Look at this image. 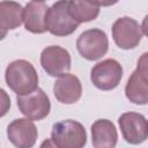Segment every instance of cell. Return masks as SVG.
Wrapping results in <instances>:
<instances>
[{"label": "cell", "mask_w": 148, "mask_h": 148, "mask_svg": "<svg viewBox=\"0 0 148 148\" xmlns=\"http://www.w3.org/2000/svg\"><path fill=\"white\" fill-rule=\"evenodd\" d=\"M54 97L62 104H74L82 95V86L77 76L65 73L53 84Z\"/></svg>", "instance_id": "cell-12"}, {"label": "cell", "mask_w": 148, "mask_h": 148, "mask_svg": "<svg viewBox=\"0 0 148 148\" xmlns=\"http://www.w3.org/2000/svg\"><path fill=\"white\" fill-rule=\"evenodd\" d=\"M123 77V67L116 59H105L97 62L90 72L92 84L101 90L114 89Z\"/></svg>", "instance_id": "cell-7"}, {"label": "cell", "mask_w": 148, "mask_h": 148, "mask_svg": "<svg viewBox=\"0 0 148 148\" xmlns=\"http://www.w3.org/2000/svg\"><path fill=\"white\" fill-rule=\"evenodd\" d=\"M7 86L17 95H25L38 88V74L31 62L20 59L12 61L5 73Z\"/></svg>", "instance_id": "cell-1"}, {"label": "cell", "mask_w": 148, "mask_h": 148, "mask_svg": "<svg viewBox=\"0 0 148 148\" xmlns=\"http://www.w3.org/2000/svg\"><path fill=\"white\" fill-rule=\"evenodd\" d=\"M119 127L124 139L132 145L146 141L148 136V123L145 116L136 112H125L119 119Z\"/></svg>", "instance_id": "cell-9"}, {"label": "cell", "mask_w": 148, "mask_h": 148, "mask_svg": "<svg viewBox=\"0 0 148 148\" xmlns=\"http://www.w3.org/2000/svg\"><path fill=\"white\" fill-rule=\"evenodd\" d=\"M6 35H7V31L0 28V40H2V39L6 37Z\"/></svg>", "instance_id": "cell-19"}, {"label": "cell", "mask_w": 148, "mask_h": 148, "mask_svg": "<svg viewBox=\"0 0 148 148\" xmlns=\"http://www.w3.org/2000/svg\"><path fill=\"white\" fill-rule=\"evenodd\" d=\"M69 0H59L53 3L46 15V27L47 31L53 36L65 37L73 34L80 23H77L68 10Z\"/></svg>", "instance_id": "cell-3"}, {"label": "cell", "mask_w": 148, "mask_h": 148, "mask_svg": "<svg viewBox=\"0 0 148 148\" xmlns=\"http://www.w3.org/2000/svg\"><path fill=\"white\" fill-rule=\"evenodd\" d=\"M40 65L50 76H60L71 69V54L61 46H47L40 54Z\"/></svg>", "instance_id": "cell-10"}, {"label": "cell", "mask_w": 148, "mask_h": 148, "mask_svg": "<svg viewBox=\"0 0 148 148\" xmlns=\"http://www.w3.org/2000/svg\"><path fill=\"white\" fill-rule=\"evenodd\" d=\"M147 53H143L138 60L135 71L131 74L126 87L125 95L130 102L138 105H146L148 102V86H147Z\"/></svg>", "instance_id": "cell-6"}, {"label": "cell", "mask_w": 148, "mask_h": 148, "mask_svg": "<svg viewBox=\"0 0 148 148\" xmlns=\"http://www.w3.org/2000/svg\"><path fill=\"white\" fill-rule=\"evenodd\" d=\"M16 101L21 113L30 120H42L51 110L50 99L40 88L25 95H17Z\"/></svg>", "instance_id": "cell-8"}, {"label": "cell", "mask_w": 148, "mask_h": 148, "mask_svg": "<svg viewBox=\"0 0 148 148\" xmlns=\"http://www.w3.org/2000/svg\"><path fill=\"white\" fill-rule=\"evenodd\" d=\"M23 22V7L15 1H0V28L14 30Z\"/></svg>", "instance_id": "cell-15"}, {"label": "cell", "mask_w": 148, "mask_h": 148, "mask_svg": "<svg viewBox=\"0 0 148 148\" xmlns=\"http://www.w3.org/2000/svg\"><path fill=\"white\" fill-rule=\"evenodd\" d=\"M117 140L118 133L112 121L98 119L91 125V142L95 148H112Z\"/></svg>", "instance_id": "cell-14"}, {"label": "cell", "mask_w": 148, "mask_h": 148, "mask_svg": "<svg viewBox=\"0 0 148 148\" xmlns=\"http://www.w3.org/2000/svg\"><path fill=\"white\" fill-rule=\"evenodd\" d=\"M9 108H10L9 95L3 89L0 88V118L7 114V112L9 111Z\"/></svg>", "instance_id": "cell-17"}, {"label": "cell", "mask_w": 148, "mask_h": 148, "mask_svg": "<svg viewBox=\"0 0 148 148\" xmlns=\"http://www.w3.org/2000/svg\"><path fill=\"white\" fill-rule=\"evenodd\" d=\"M7 136L9 141L18 148H30L35 145L38 131L35 124L28 118L13 120L7 127Z\"/></svg>", "instance_id": "cell-11"}, {"label": "cell", "mask_w": 148, "mask_h": 148, "mask_svg": "<svg viewBox=\"0 0 148 148\" xmlns=\"http://www.w3.org/2000/svg\"><path fill=\"white\" fill-rule=\"evenodd\" d=\"M51 141L59 148H81L87 142V133L81 123L66 119L53 125Z\"/></svg>", "instance_id": "cell-2"}, {"label": "cell", "mask_w": 148, "mask_h": 148, "mask_svg": "<svg viewBox=\"0 0 148 148\" xmlns=\"http://www.w3.org/2000/svg\"><path fill=\"white\" fill-rule=\"evenodd\" d=\"M68 10L77 23L94 21L99 14V7L88 0H69Z\"/></svg>", "instance_id": "cell-16"}, {"label": "cell", "mask_w": 148, "mask_h": 148, "mask_svg": "<svg viewBox=\"0 0 148 148\" xmlns=\"http://www.w3.org/2000/svg\"><path fill=\"white\" fill-rule=\"evenodd\" d=\"M91 3H94L97 7H108V6H112L114 3H117L119 0H88Z\"/></svg>", "instance_id": "cell-18"}, {"label": "cell", "mask_w": 148, "mask_h": 148, "mask_svg": "<svg viewBox=\"0 0 148 148\" xmlns=\"http://www.w3.org/2000/svg\"><path fill=\"white\" fill-rule=\"evenodd\" d=\"M145 31L142 27L132 17L124 16L118 20L112 25V37L117 46L123 50H132L139 45L143 37Z\"/></svg>", "instance_id": "cell-4"}, {"label": "cell", "mask_w": 148, "mask_h": 148, "mask_svg": "<svg viewBox=\"0 0 148 148\" xmlns=\"http://www.w3.org/2000/svg\"><path fill=\"white\" fill-rule=\"evenodd\" d=\"M34 1H39V2H43V1H45V0H34Z\"/></svg>", "instance_id": "cell-20"}, {"label": "cell", "mask_w": 148, "mask_h": 148, "mask_svg": "<svg viewBox=\"0 0 148 148\" xmlns=\"http://www.w3.org/2000/svg\"><path fill=\"white\" fill-rule=\"evenodd\" d=\"M76 47L79 53L87 60H98L109 49V39L106 34L101 29H89L83 31L77 40Z\"/></svg>", "instance_id": "cell-5"}, {"label": "cell", "mask_w": 148, "mask_h": 148, "mask_svg": "<svg viewBox=\"0 0 148 148\" xmlns=\"http://www.w3.org/2000/svg\"><path fill=\"white\" fill-rule=\"evenodd\" d=\"M49 7L44 2L31 1L23 8V23L28 31L32 34H44L47 31L46 15Z\"/></svg>", "instance_id": "cell-13"}]
</instances>
